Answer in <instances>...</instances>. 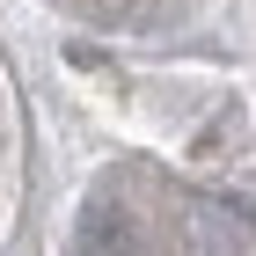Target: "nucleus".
<instances>
[{"label": "nucleus", "instance_id": "f03ea898", "mask_svg": "<svg viewBox=\"0 0 256 256\" xmlns=\"http://www.w3.org/2000/svg\"><path fill=\"white\" fill-rule=\"evenodd\" d=\"M183 220H190L198 227V256H242V220L227 212V205H205V198H190V205H183Z\"/></svg>", "mask_w": 256, "mask_h": 256}, {"label": "nucleus", "instance_id": "f257e3e1", "mask_svg": "<svg viewBox=\"0 0 256 256\" xmlns=\"http://www.w3.org/2000/svg\"><path fill=\"white\" fill-rule=\"evenodd\" d=\"M80 256H146V242H139V227L110 205V198H96V205L80 212Z\"/></svg>", "mask_w": 256, "mask_h": 256}]
</instances>
